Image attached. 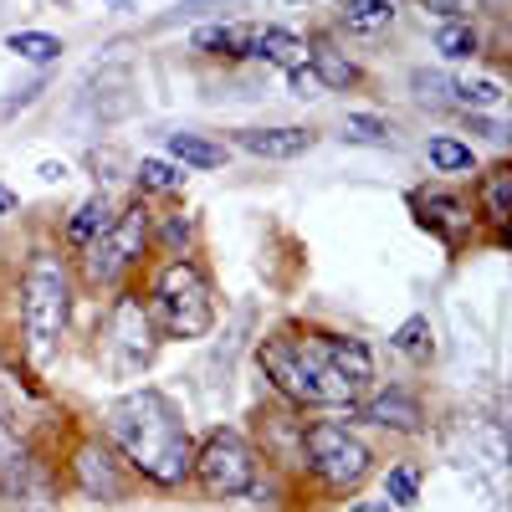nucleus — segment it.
<instances>
[{
  "instance_id": "1",
  "label": "nucleus",
  "mask_w": 512,
  "mask_h": 512,
  "mask_svg": "<svg viewBox=\"0 0 512 512\" xmlns=\"http://www.w3.org/2000/svg\"><path fill=\"white\" fill-rule=\"evenodd\" d=\"M262 374L272 390L292 405H318V410H354L359 395L374 384V354L359 338L344 333H313V328H282L262 338Z\"/></svg>"
},
{
  "instance_id": "2",
  "label": "nucleus",
  "mask_w": 512,
  "mask_h": 512,
  "mask_svg": "<svg viewBox=\"0 0 512 512\" xmlns=\"http://www.w3.org/2000/svg\"><path fill=\"white\" fill-rule=\"evenodd\" d=\"M103 431L123 451V461L154 487H180L195 472V441L185 431L175 400L154 390V384L118 395L103 415Z\"/></svg>"
},
{
  "instance_id": "3",
  "label": "nucleus",
  "mask_w": 512,
  "mask_h": 512,
  "mask_svg": "<svg viewBox=\"0 0 512 512\" xmlns=\"http://www.w3.org/2000/svg\"><path fill=\"white\" fill-rule=\"evenodd\" d=\"M67 318H72V282L62 256L36 251L21 277V333H26V359L36 369H47L62 354Z\"/></svg>"
},
{
  "instance_id": "4",
  "label": "nucleus",
  "mask_w": 512,
  "mask_h": 512,
  "mask_svg": "<svg viewBox=\"0 0 512 512\" xmlns=\"http://www.w3.org/2000/svg\"><path fill=\"white\" fill-rule=\"evenodd\" d=\"M149 318H159V328L169 338H205L210 323H216V297H210V282L195 262H169L154 277V297H149Z\"/></svg>"
},
{
  "instance_id": "5",
  "label": "nucleus",
  "mask_w": 512,
  "mask_h": 512,
  "mask_svg": "<svg viewBox=\"0 0 512 512\" xmlns=\"http://www.w3.org/2000/svg\"><path fill=\"white\" fill-rule=\"evenodd\" d=\"M303 456H308V472L323 487H333V492H349V487H359L374 472V451L338 420L308 425L303 431Z\"/></svg>"
},
{
  "instance_id": "6",
  "label": "nucleus",
  "mask_w": 512,
  "mask_h": 512,
  "mask_svg": "<svg viewBox=\"0 0 512 512\" xmlns=\"http://www.w3.org/2000/svg\"><path fill=\"white\" fill-rule=\"evenodd\" d=\"M210 497H246L256 487V451L236 431H210L195 446V472H190Z\"/></svg>"
},
{
  "instance_id": "7",
  "label": "nucleus",
  "mask_w": 512,
  "mask_h": 512,
  "mask_svg": "<svg viewBox=\"0 0 512 512\" xmlns=\"http://www.w3.org/2000/svg\"><path fill=\"white\" fill-rule=\"evenodd\" d=\"M144 241H149V210L128 205L123 216L108 221V231H98L82 246V272H88V282H113L123 267H134L144 256Z\"/></svg>"
},
{
  "instance_id": "8",
  "label": "nucleus",
  "mask_w": 512,
  "mask_h": 512,
  "mask_svg": "<svg viewBox=\"0 0 512 512\" xmlns=\"http://www.w3.org/2000/svg\"><path fill=\"white\" fill-rule=\"evenodd\" d=\"M108 349H113V374H139L149 369L159 338H154V318L134 292H123L113 313H108Z\"/></svg>"
},
{
  "instance_id": "9",
  "label": "nucleus",
  "mask_w": 512,
  "mask_h": 512,
  "mask_svg": "<svg viewBox=\"0 0 512 512\" xmlns=\"http://www.w3.org/2000/svg\"><path fill=\"white\" fill-rule=\"evenodd\" d=\"M36 482H41L36 456L26 451V441H21V431H16L6 400H0V492L16 497V502H26V497L36 492Z\"/></svg>"
},
{
  "instance_id": "10",
  "label": "nucleus",
  "mask_w": 512,
  "mask_h": 512,
  "mask_svg": "<svg viewBox=\"0 0 512 512\" xmlns=\"http://www.w3.org/2000/svg\"><path fill=\"white\" fill-rule=\"evenodd\" d=\"M72 477L88 497H103V502H118L128 492V477H123V461L103 446V441H82L77 456H72Z\"/></svg>"
},
{
  "instance_id": "11",
  "label": "nucleus",
  "mask_w": 512,
  "mask_h": 512,
  "mask_svg": "<svg viewBox=\"0 0 512 512\" xmlns=\"http://www.w3.org/2000/svg\"><path fill=\"white\" fill-rule=\"evenodd\" d=\"M415 216H420L425 231H436L446 246H461L466 236H472V226H477L472 205H466L461 195H451V190H420L415 195Z\"/></svg>"
},
{
  "instance_id": "12",
  "label": "nucleus",
  "mask_w": 512,
  "mask_h": 512,
  "mask_svg": "<svg viewBox=\"0 0 512 512\" xmlns=\"http://www.w3.org/2000/svg\"><path fill=\"white\" fill-rule=\"evenodd\" d=\"M246 57L292 72V67L308 62V41L297 31H287V26H262V31H246Z\"/></svg>"
},
{
  "instance_id": "13",
  "label": "nucleus",
  "mask_w": 512,
  "mask_h": 512,
  "mask_svg": "<svg viewBox=\"0 0 512 512\" xmlns=\"http://www.w3.org/2000/svg\"><path fill=\"white\" fill-rule=\"evenodd\" d=\"M236 144L256 159H297L313 149V134L308 128H236Z\"/></svg>"
},
{
  "instance_id": "14",
  "label": "nucleus",
  "mask_w": 512,
  "mask_h": 512,
  "mask_svg": "<svg viewBox=\"0 0 512 512\" xmlns=\"http://www.w3.org/2000/svg\"><path fill=\"white\" fill-rule=\"evenodd\" d=\"M359 420L384 425V431H400V436H420V431H425V410H420V400H410V395H400V390L374 395L369 405H359Z\"/></svg>"
},
{
  "instance_id": "15",
  "label": "nucleus",
  "mask_w": 512,
  "mask_h": 512,
  "mask_svg": "<svg viewBox=\"0 0 512 512\" xmlns=\"http://www.w3.org/2000/svg\"><path fill=\"white\" fill-rule=\"evenodd\" d=\"M338 21H344L354 36H379V31H390V21H395V0H344Z\"/></svg>"
},
{
  "instance_id": "16",
  "label": "nucleus",
  "mask_w": 512,
  "mask_h": 512,
  "mask_svg": "<svg viewBox=\"0 0 512 512\" xmlns=\"http://www.w3.org/2000/svg\"><path fill=\"white\" fill-rule=\"evenodd\" d=\"M308 57H313V72H318V82L333 93V88H354L359 82V67L338 52V47H328V41H318V47H308Z\"/></svg>"
},
{
  "instance_id": "17",
  "label": "nucleus",
  "mask_w": 512,
  "mask_h": 512,
  "mask_svg": "<svg viewBox=\"0 0 512 512\" xmlns=\"http://www.w3.org/2000/svg\"><path fill=\"white\" fill-rule=\"evenodd\" d=\"M169 154H175L185 169H221L226 164V149L210 144L205 134H169Z\"/></svg>"
},
{
  "instance_id": "18",
  "label": "nucleus",
  "mask_w": 512,
  "mask_h": 512,
  "mask_svg": "<svg viewBox=\"0 0 512 512\" xmlns=\"http://www.w3.org/2000/svg\"><path fill=\"white\" fill-rule=\"evenodd\" d=\"M436 52H441L446 62H472V57L482 52V36H477L472 21H446V26L436 31Z\"/></svg>"
},
{
  "instance_id": "19",
  "label": "nucleus",
  "mask_w": 512,
  "mask_h": 512,
  "mask_svg": "<svg viewBox=\"0 0 512 512\" xmlns=\"http://www.w3.org/2000/svg\"><path fill=\"white\" fill-rule=\"evenodd\" d=\"M108 221H113V205L103 200V195H93V200H82L77 210H72V221H67V241H77V246H88L98 231H108Z\"/></svg>"
},
{
  "instance_id": "20",
  "label": "nucleus",
  "mask_w": 512,
  "mask_h": 512,
  "mask_svg": "<svg viewBox=\"0 0 512 512\" xmlns=\"http://www.w3.org/2000/svg\"><path fill=\"white\" fill-rule=\"evenodd\" d=\"M482 216L502 231L507 216H512V169H492V175L482 180Z\"/></svg>"
},
{
  "instance_id": "21",
  "label": "nucleus",
  "mask_w": 512,
  "mask_h": 512,
  "mask_svg": "<svg viewBox=\"0 0 512 512\" xmlns=\"http://www.w3.org/2000/svg\"><path fill=\"white\" fill-rule=\"evenodd\" d=\"M195 52H205V57H246V31L241 26H200Z\"/></svg>"
},
{
  "instance_id": "22",
  "label": "nucleus",
  "mask_w": 512,
  "mask_h": 512,
  "mask_svg": "<svg viewBox=\"0 0 512 512\" xmlns=\"http://www.w3.org/2000/svg\"><path fill=\"white\" fill-rule=\"evenodd\" d=\"M6 47H11L16 57L36 62V67H47V62H57V57H62V41H57V36H47V31H11V36H6Z\"/></svg>"
},
{
  "instance_id": "23",
  "label": "nucleus",
  "mask_w": 512,
  "mask_h": 512,
  "mask_svg": "<svg viewBox=\"0 0 512 512\" xmlns=\"http://www.w3.org/2000/svg\"><path fill=\"white\" fill-rule=\"evenodd\" d=\"M390 344H395L405 359H431V349H436V344H431V318H420V313H415V318H405V323L395 328Z\"/></svg>"
},
{
  "instance_id": "24",
  "label": "nucleus",
  "mask_w": 512,
  "mask_h": 512,
  "mask_svg": "<svg viewBox=\"0 0 512 512\" xmlns=\"http://www.w3.org/2000/svg\"><path fill=\"white\" fill-rule=\"evenodd\" d=\"M431 164L441 169V175H466V169L477 164V154H472V144H461V139H431Z\"/></svg>"
},
{
  "instance_id": "25",
  "label": "nucleus",
  "mask_w": 512,
  "mask_h": 512,
  "mask_svg": "<svg viewBox=\"0 0 512 512\" xmlns=\"http://www.w3.org/2000/svg\"><path fill=\"white\" fill-rule=\"evenodd\" d=\"M139 190H154V195H175V190H185V175L175 164H164V159H144L139 169Z\"/></svg>"
},
{
  "instance_id": "26",
  "label": "nucleus",
  "mask_w": 512,
  "mask_h": 512,
  "mask_svg": "<svg viewBox=\"0 0 512 512\" xmlns=\"http://www.w3.org/2000/svg\"><path fill=\"white\" fill-rule=\"evenodd\" d=\"M451 103L461 108H497L502 103V82L482 77V82H451Z\"/></svg>"
},
{
  "instance_id": "27",
  "label": "nucleus",
  "mask_w": 512,
  "mask_h": 512,
  "mask_svg": "<svg viewBox=\"0 0 512 512\" xmlns=\"http://www.w3.org/2000/svg\"><path fill=\"white\" fill-rule=\"evenodd\" d=\"M420 497V466H395L390 477H384V502H395V507H415Z\"/></svg>"
},
{
  "instance_id": "28",
  "label": "nucleus",
  "mask_w": 512,
  "mask_h": 512,
  "mask_svg": "<svg viewBox=\"0 0 512 512\" xmlns=\"http://www.w3.org/2000/svg\"><path fill=\"white\" fill-rule=\"evenodd\" d=\"M344 139L349 144H390L395 134H390V123L374 118V113H349L344 118Z\"/></svg>"
},
{
  "instance_id": "29",
  "label": "nucleus",
  "mask_w": 512,
  "mask_h": 512,
  "mask_svg": "<svg viewBox=\"0 0 512 512\" xmlns=\"http://www.w3.org/2000/svg\"><path fill=\"white\" fill-rule=\"evenodd\" d=\"M410 88H415V103H425V108H446L451 103V77H441V72H415L410 77Z\"/></svg>"
},
{
  "instance_id": "30",
  "label": "nucleus",
  "mask_w": 512,
  "mask_h": 512,
  "mask_svg": "<svg viewBox=\"0 0 512 512\" xmlns=\"http://www.w3.org/2000/svg\"><path fill=\"white\" fill-rule=\"evenodd\" d=\"M210 6H231V0H175V6L154 21V31H169V26H180V21H200Z\"/></svg>"
},
{
  "instance_id": "31",
  "label": "nucleus",
  "mask_w": 512,
  "mask_h": 512,
  "mask_svg": "<svg viewBox=\"0 0 512 512\" xmlns=\"http://www.w3.org/2000/svg\"><path fill=\"white\" fill-rule=\"evenodd\" d=\"M41 93H47V77H36V82H26V88H16L11 98H0V123H11L21 108H31Z\"/></svg>"
},
{
  "instance_id": "32",
  "label": "nucleus",
  "mask_w": 512,
  "mask_h": 512,
  "mask_svg": "<svg viewBox=\"0 0 512 512\" xmlns=\"http://www.w3.org/2000/svg\"><path fill=\"white\" fill-rule=\"evenodd\" d=\"M287 88H292L297 98H303V103H313V98H323V93H328V88H323V82H318V72H313L308 62L287 72Z\"/></svg>"
},
{
  "instance_id": "33",
  "label": "nucleus",
  "mask_w": 512,
  "mask_h": 512,
  "mask_svg": "<svg viewBox=\"0 0 512 512\" xmlns=\"http://www.w3.org/2000/svg\"><path fill=\"white\" fill-rule=\"evenodd\" d=\"M425 11H436L441 21H466V11H472V0H420Z\"/></svg>"
},
{
  "instance_id": "34",
  "label": "nucleus",
  "mask_w": 512,
  "mask_h": 512,
  "mask_svg": "<svg viewBox=\"0 0 512 512\" xmlns=\"http://www.w3.org/2000/svg\"><path fill=\"white\" fill-rule=\"evenodd\" d=\"M36 175H41V180H47V185H57V180H67V164H57V159H47V164H41V169H36Z\"/></svg>"
},
{
  "instance_id": "35",
  "label": "nucleus",
  "mask_w": 512,
  "mask_h": 512,
  "mask_svg": "<svg viewBox=\"0 0 512 512\" xmlns=\"http://www.w3.org/2000/svg\"><path fill=\"white\" fill-rule=\"evenodd\" d=\"M185 236H190V226H185V221H169V226H164V241H169V246H180Z\"/></svg>"
},
{
  "instance_id": "36",
  "label": "nucleus",
  "mask_w": 512,
  "mask_h": 512,
  "mask_svg": "<svg viewBox=\"0 0 512 512\" xmlns=\"http://www.w3.org/2000/svg\"><path fill=\"white\" fill-rule=\"evenodd\" d=\"M472 128H477V134H487V139H502V128H497L492 118H477V113H472Z\"/></svg>"
},
{
  "instance_id": "37",
  "label": "nucleus",
  "mask_w": 512,
  "mask_h": 512,
  "mask_svg": "<svg viewBox=\"0 0 512 512\" xmlns=\"http://www.w3.org/2000/svg\"><path fill=\"white\" fill-rule=\"evenodd\" d=\"M11 210H16V190H11V185H0V221H6Z\"/></svg>"
},
{
  "instance_id": "38",
  "label": "nucleus",
  "mask_w": 512,
  "mask_h": 512,
  "mask_svg": "<svg viewBox=\"0 0 512 512\" xmlns=\"http://www.w3.org/2000/svg\"><path fill=\"white\" fill-rule=\"evenodd\" d=\"M349 512H395V507H390V502H354Z\"/></svg>"
},
{
  "instance_id": "39",
  "label": "nucleus",
  "mask_w": 512,
  "mask_h": 512,
  "mask_svg": "<svg viewBox=\"0 0 512 512\" xmlns=\"http://www.w3.org/2000/svg\"><path fill=\"white\" fill-rule=\"evenodd\" d=\"M292 6H303V0H292Z\"/></svg>"
},
{
  "instance_id": "40",
  "label": "nucleus",
  "mask_w": 512,
  "mask_h": 512,
  "mask_svg": "<svg viewBox=\"0 0 512 512\" xmlns=\"http://www.w3.org/2000/svg\"><path fill=\"white\" fill-rule=\"evenodd\" d=\"M57 6H62V0H57Z\"/></svg>"
}]
</instances>
